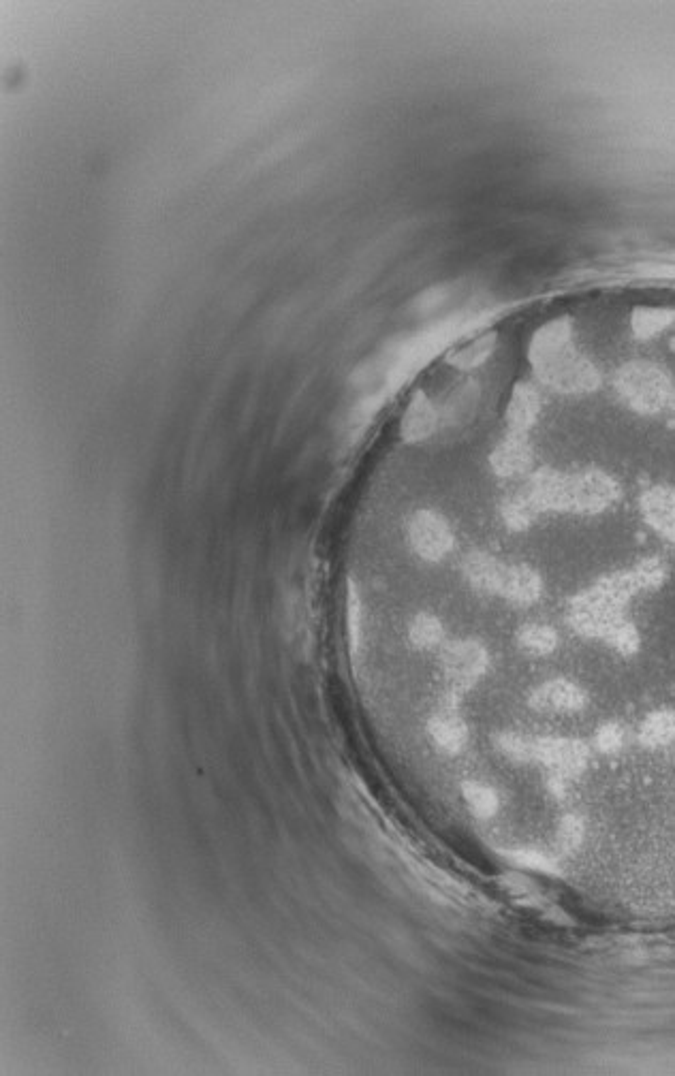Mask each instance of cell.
<instances>
[{"instance_id": "cell-1", "label": "cell", "mask_w": 675, "mask_h": 1076, "mask_svg": "<svg viewBox=\"0 0 675 1076\" xmlns=\"http://www.w3.org/2000/svg\"><path fill=\"white\" fill-rule=\"evenodd\" d=\"M665 579L667 568L658 558L641 560L629 571L607 575L571 600L569 624L577 635L601 639L620 654L633 656L639 650V632L624 617V607L639 592L661 588Z\"/></svg>"}, {"instance_id": "cell-2", "label": "cell", "mask_w": 675, "mask_h": 1076, "mask_svg": "<svg viewBox=\"0 0 675 1076\" xmlns=\"http://www.w3.org/2000/svg\"><path fill=\"white\" fill-rule=\"evenodd\" d=\"M526 496L543 513L599 515L620 498V485L603 470L560 472L541 468L530 477Z\"/></svg>"}, {"instance_id": "cell-3", "label": "cell", "mask_w": 675, "mask_h": 1076, "mask_svg": "<svg viewBox=\"0 0 675 1076\" xmlns=\"http://www.w3.org/2000/svg\"><path fill=\"white\" fill-rule=\"evenodd\" d=\"M530 363L539 381L558 393H590L601 383V374L575 348L567 319L552 321L537 331L530 342Z\"/></svg>"}, {"instance_id": "cell-4", "label": "cell", "mask_w": 675, "mask_h": 1076, "mask_svg": "<svg viewBox=\"0 0 675 1076\" xmlns=\"http://www.w3.org/2000/svg\"><path fill=\"white\" fill-rule=\"evenodd\" d=\"M669 374L650 361H631L616 374V391L622 402L639 415H656L669 406L673 393Z\"/></svg>"}, {"instance_id": "cell-5", "label": "cell", "mask_w": 675, "mask_h": 1076, "mask_svg": "<svg viewBox=\"0 0 675 1076\" xmlns=\"http://www.w3.org/2000/svg\"><path fill=\"white\" fill-rule=\"evenodd\" d=\"M441 667L451 692L464 694L473 690L490 669V654L477 639L449 643L441 654Z\"/></svg>"}, {"instance_id": "cell-6", "label": "cell", "mask_w": 675, "mask_h": 1076, "mask_svg": "<svg viewBox=\"0 0 675 1076\" xmlns=\"http://www.w3.org/2000/svg\"><path fill=\"white\" fill-rule=\"evenodd\" d=\"M408 543L421 560L441 562L455 547V534L449 521L432 509H419L408 519Z\"/></svg>"}, {"instance_id": "cell-7", "label": "cell", "mask_w": 675, "mask_h": 1076, "mask_svg": "<svg viewBox=\"0 0 675 1076\" xmlns=\"http://www.w3.org/2000/svg\"><path fill=\"white\" fill-rule=\"evenodd\" d=\"M590 761V748L582 739L571 737H535L532 763L543 765L547 771L575 780L582 775Z\"/></svg>"}, {"instance_id": "cell-8", "label": "cell", "mask_w": 675, "mask_h": 1076, "mask_svg": "<svg viewBox=\"0 0 675 1076\" xmlns=\"http://www.w3.org/2000/svg\"><path fill=\"white\" fill-rule=\"evenodd\" d=\"M458 699L460 694L449 690L445 705L428 720V735L434 746L449 756L460 754L468 743V726L458 714Z\"/></svg>"}, {"instance_id": "cell-9", "label": "cell", "mask_w": 675, "mask_h": 1076, "mask_svg": "<svg viewBox=\"0 0 675 1076\" xmlns=\"http://www.w3.org/2000/svg\"><path fill=\"white\" fill-rule=\"evenodd\" d=\"M528 705L535 711H556V714H577L588 707V694L571 679L556 677L543 682L528 696Z\"/></svg>"}, {"instance_id": "cell-10", "label": "cell", "mask_w": 675, "mask_h": 1076, "mask_svg": "<svg viewBox=\"0 0 675 1076\" xmlns=\"http://www.w3.org/2000/svg\"><path fill=\"white\" fill-rule=\"evenodd\" d=\"M532 462H535V449L528 434H513L509 432L502 438L494 451L490 453V466L498 477H517V474L526 472Z\"/></svg>"}, {"instance_id": "cell-11", "label": "cell", "mask_w": 675, "mask_h": 1076, "mask_svg": "<svg viewBox=\"0 0 675 1076\" xmlns=\"http://www.w3.org/2000/svg\"><path fill=\"white\" fill-rule=\"evenodd\" d=\"M643 519L675 545V487L654 485L641 494L639 500Z\"/></svg>"}, {"instance_id": "cell-12", "label": "cell", "mask_w": 675, "mask_h": 1076, "mask_svg": "<svg viewBox=\"0 0 675 1076\" xmlns=\"http://www.w3.org/2000/svg\"><path fill=\"white\" fill-rule=\"evenodd\" d=\"M498 596L509 600L511 605L530 607L539 603L543 596V579L528 564H507Z\"/></svg>"}, {"instance_id": "cell-13", "label": "cell", "mask_w": 675, "mask_h": 1076, "mask_svg": "<svg viewBox=\"0 0 675 1076\" xmlns=\"http://www.w3.org/2000/svg\"><path fill=\"white\" fill-rule=\"evenodd\" d=\"M541 415V393L532 383H517L505 410L509 432L528 434Z\"/></svg>"}, {"instance_id": "cell-14", "label": "cell", "mask_w": 675, "mask_h": 1076, "mask_svg": "<svg viewBox=\"0 0 675 1076\" xmlns=\"http://www.w3.org/2000/svg\"><path fill=\"white\" fill-rule=\"evenodd\" d=\"M505 571H507V564L500 562L498 558L492 556V553H485V551L468 553L462 562V573L466 581L473 585L475 590L485 592V594H494V596H498Z\"/></svg>"}, {"instance_id": "cell-15", "label": "cell", "mask_w": 675, "mask_h": 1076, "mask_svg": "<svg viewBox=\"0 0 675 1076\" xmlns=\"http://www.w3.org/2000/svg\"><path fill=\"white\" fill-rule=\"evenodd\" d=\"M434 430H436V410L432 406V400L423 391H417L402 417L400 434L406 442H419L432 436Z\"/></svg>"}, {"instance_id": "cell-16", "label": "cell", "mask_w": 675, "mask_h": 1076, "mask_svg": "<svg viewBox=\"0 0 675 1076\" xmlns=\"http://www.w3.org/2000/svg\"><path fill=\"white\" fill-rule=\"evenodd\" d=\"M639 741L646 748H663L675 741V711L658 709L641 722Z\"/></svg>"}, {"instance_id": "cell-17", "label": "cell", "mask_w": 675, "mask_h": 1076, "mask_svg": "<svg viewBox=\"0 0 675 1076\" xmlns=\"http://www.w3.org/2000/svg\"><path fill=\"white\" fill-rule=\"evenodd\" d=\"M539 517L541 513L535 509V504L530 502L526 494L511 496L500 504V519L511 532H526Z\"/></svg>"}, {"instance_id": "cell-18", "label": "cell", "mask_w": 675, "mask_h": 1076, "mask_svg": "<svg viewBox=\"0 0 675 1076\" xmlns=\"http://www.w3.org/2000/svg\"><path fill=\"white\" fill-rule=\"evenodd\" d=\"M558 641V632L545 624H526L517 632V645L530 656L554 654Z\"/></svg>"}, {"instance_id": "cell-19", "label": "cell", "mask_w": 675, "mask_h": 1076, "mask_svg": "<svg viewBox=\"0 0 675 1076\" xmlns=\"http://www.w3.org/2000/svg\"><path fill=\"white\" fill-rule=\"evenodd\" d=\"M462 795L477 818L485 820L498 814V807H500L498 793L485 782H479V780L462 782Z\"/></svg>"}, {"instance_id": "cell-20", "label": "cell", "mask_w": 675, "mask_h": 1076, "mask_svg": "<svg viewBox=\"0 0 675 1076\" xmlns=\"http://www.w3.org/2000/svg\"><path fill=\"white\" fill-rule=\"evenodd\" d=\"M408 639L419 650H434L445 639V628L432 613H417L408 626Z\"/></svg>"}, {"instance_id": "cell-21", "label": "cell", "mask_w": 675, "mask_h": 1076, "mask_svg": "<svg viewBox=\"0 0 675 1076\" xmlns=\"http://www.w3.org/2000/svg\"><path fill=\"white\" fill-rule=\"evenodd\" d=\"M502 854H505V857L511 863L526 867V869H532V872H541V874H547V876H560L562 874L560 863L554 857H549L547 852L539 850V848H532V846L507 848V850H502Z\"/></svg>"}, {"instance_id": "cell-22", "label": "cell", "mask_w": 675, "mask_h": 1076, "mask_svg": "<svg viewBox=\"0 0 675 1076\" xmlns=\"http://www.w3.org/2000/svg\"><path fill=\"white\" fill-rule=\"evenodd\" d=\"M494 743H496V750L505 758H509V761L517 765L532 763L535 737H526L522 733H513V731H502L494 737Z\"/></svg>"}, {"instance_id": "cell-23", "label": "cell", "mask_w": 675, "mask_h": 1076, "mask_svg": "<svg viewBox=\"0 0 675 1076\" xmlns=\"http://www.w3.org/2000/svg\"><path fill=\"white\" fill-rule=\"evenodd\" d=\"M675 321V314L669 310H637L633 312V331L637 338H652L661 334Z\"/></svg>"}, {"instance_id": "cell-24", "label": "cell", "mask_w": 675, "mask_h": 1076, "mask_svg": "<svg viewBox=\"0 0 675 1076\" xmlns=\"http://www.w3.org/2000/svg\"><path fill=\"white\" fill-rule=\"evenodd\" d=\"M584 837H586V822L582 816H577V814L562 816L558 831H556V840L564 852H575L584 844Z\"/></svg>"}, {"instance_id": "cell-25", "label": "cell", "mask_w": 675, "mask_h": 1076, "mask_svg": "<svg viewBox=\"0 0 675 1076\" xmlns=\"http://www.w3.org/2000/svg\"><path fill=\"white\" fill-rule=\"evenodd\" d=\"M492 346H494V336L477 340L473 346H468V348H464V351H458L455 355H451L449 361L453 363L455 368L468 370V368L477 366V363H481L485 357H488L492 353Z\"/></svg>"}, {"instance_id": "cell-26", "label": "cell", "mask_w": 675, "mask_h": 1076, "mask_svg": "<svg viewBox=\"0 0 675 1076\" xmlns=\"http://www.w3.org/2000/svg\"><path fill=\"white\" fill-rule=\"evenodd\" d=\"M624 739H626V733L622 726L616 722H607L599 731H596L594 746L603 754H616L624 748Z\"/></svg>"}, {"instance_id": "cell-27", "label": "cell", "mask_w": 675, "mask_h": 1076, "mask_svg": "<svg viewBox=\"0 0 675 1076\" xmlns=\"http://www.w3.org/2000/svg\"><path fill=\"white\" fill-rule=\"evenodd\" d=\"M347 624H349L351 652L357 654L359 643H361V603L353 585L349 588V596H347Z\"/></svg>"}, {"instance_id": "cell-28", "label": "cell", "mask_w": 675, "mask_h": 1076, "mask_svg": "<svg viewBox=\"0 0 675 1076\" xmlns=\"http://www.w3.org/2000/svg\"><path fill=\"white\" fill-rule=\"evenodd\" d=\"M669 408H671V410H673V413H675V389H673V393H671V398H669Z\"/></svg>"}]
</instances>
